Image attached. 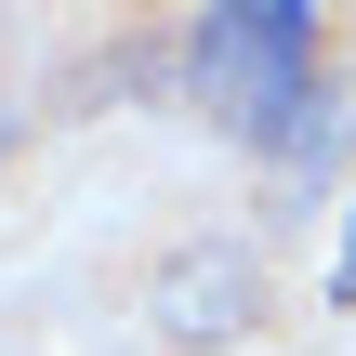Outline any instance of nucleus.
<instances>
[{
    "label": "nucleus",
    "mask_w": 356,
    "mask_h": 356,
    "mask_svg": "<svg viewBox=\"0 0 356 356\" xmlns=\"http://www.w3.org/2000/svg\"><path fill=\"white\" fill-rule=\"evenodd\" d=\"M185 92L211 132L264 145V159H304L330 132V26L304 0H225L185 26Z\"/></svg>",
    "instance_id": "1"
},
{
    "label": "nucleus",
    "mask_w": 356,
    "mask_h": 356,
    "mask_svg": "<svg viewBox=\"0 0 356 356\" xmlns=\"http://www.w3.org/2000/svg\"><path fill=\"white\" fill-rule=\"evenodd\" d=\"M145 317H159V343H238V330L264 317V251L185 238V251L145 277Z\"/></svg>",
    "instance_id": "2"
}]
</instances>
